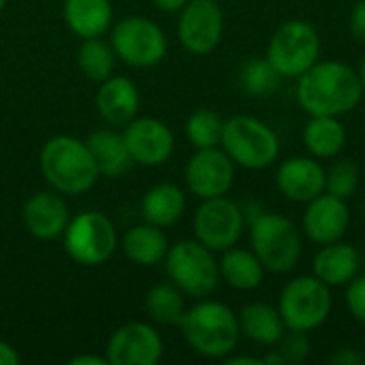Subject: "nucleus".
Wrapping results in <instances>:
<instances>
[{"mask_svg":"<svg viewBox=\"0 0 365 365\" xmlns=\"http://www.w3.org/2000/svg\"><path fill=\"white\" fill-rule=\"evenodd\" d=\"M364 98L359 75L340 60H319L297 83V103L308 115L340 118L353 111Z\"/></svg>","mask_w":365,"mask_h":365,"instance_id":"f257e3e1","label":"nucleus"},{"mask_svg":"<svg viewBox=\"0 0 365 365\" xmlns=\"http://www.w3.org/2000/svg\"><path fill=\"white\" fill-rule=\"evenodd\" d=\"M38 169L51 190L68 197L86 195L101 178L86 141L73 135L49 137L41 148Z\"/></svg>","mask_w":365,"mask_h":365,"instance_id":"f03ea898","label":"nucleus"},{"mask_svg":"<svg viewBox=\"0 0 365 365\" xmlns=\"http://www.w3.org/2000/svg\"><path fill=\"white\" fill-rule=\"evenodd\" d=\"M178 327L188 346L197 355L207 359L222 361L225 357L235 353L242 338L237 314L229 306L207 297L186 308Z\"/></svg>","mask_w":365,"mask_h":365,"instance_id":"7ed1b4c3","label":"nucleus"},{"mask_svg":"<svg viewBox=\"0 0 365 365\" xmlns=\"http://www.w3.org/2000/svg\"><path fill=\"white\" fill-rule=\"evenodd\" d=\"M250 246L265 272L289 274L302 257L299 227L274 212H259L250 218Z\"/></svg>","mask_w":365,"mask_h":365,"instance_id":"20e7f679","label":"nucleus"},{"mask_svg":"<svg viewBox=\"0 0 365 365\" xmlns=\"http://www.w3.org/2000/svg\"><path fill=\"white\" fill-rule=\"evenodd\" d=\"M220 148L235 163V167L248 171L267 169L280 156L276 130L255 115H233L225 120Z\"/></svg>","mask_w":365,"mask_h":365,"instance_id":"39448f33","label":"nucleus"},{"mask_svg":"<svg viewBox=\"0 0 365 365\" xmlns=\"http://www.w3.org/2000/svg\"><path fill=\"white\" fill-rule=\"evenodd\" d=\"M216 252L197 240H182L169 246L165 257V272L186 297H210L220 284V269Z\"/></svg>","mask_w":365,"mask_h":365,"instance_id":"423d86ee","label":"nucleus"},{"mask_svg":"<svg viewBox=\"0 0 365 365\" xmlns=\"http://www.w3.org/2000/svg\"><path fill=\"white\" fill-rule=\"evenodd\" d=\"M62 244L64 252L75 263L98 267L115 255L120 237L109 216L96 210H86L71 216L62 233Z\"/></svg>","mask_w":365,"mask_h":365,"instance_id":"0eeeda50","label":"nucleus"},{"mask_svg":"<svg viewBox=\"0 0 365 365\" xmlns=\"http://www.w3.org/2000/svg\"><path fill=\"white\" fill-rule=\"evenodd\" d=\"M334 297L331 287H327L317 276H299L287 282L278 297V312L284 327L291 331H314L331 314Z\"/></svg>","mask_w":365,"mask_h":365,"instance_id":"6e6552de","label":"nucleus"},{"mask_svg":"<svg viewBox=\"0 0 365 365\" xmlns=\"http://www.w3.org/2000/svg\"><path fill=\"white\" fill-rule=\"evenodd\" d=\"M109 43L120 62L133 68H152L167 56L165 30L145 15H126L111 26Z\"/></svg>","mask_w":365,"mask_h":365,"instance_id":"1a4fd4ad","label":"nucleus"},{"mask_svg":"<svg viewBox=\"0 0 365 365\" xmlns=\"http://www.w3.org/2000/svg\"><path fill=\"white\" fill-rule=\"evenodd\" d=\"M321 36L310 21H284L269 38L267 60L287 79H299L310 66L319 62Z\"/></svg>","mask_w":365,"mask_h":365,"instance_id":"9d476101","label":"nucleus"},{"mask_svg":"<svg viewBox=\"0 0 365 365\" xmlns=\"http://www.w3.org/2000/svg\"><path fill=\"white\" fill-rule=\"evenodd\" d=\"M246 227L244 210L225 197L203 199L192 216L195 240L207 246L214 252H225L240 244Z\"/></svg>","mask_w":365,"mask_h":365,"instance_id":"9b49d317","label":"nucleus"},{"mask_svg":"<svg viewBox=\"0 0 365 365\" xmlns=\"http://www.w3.org/2000/svg\"><path fill=\"white\" fill-rule=\"evenodd\" d=\"M178 15V38L188 53L207 56L220 45L225 13L218 0H188Z\"/></svg>","mask_w":365,"mask_h":365,"instance_id":"f8f14e48","label":"nucleus"},{"mask_svg":"<svg viewBox=\"0 0 365 365\" xmlns=\"http://www.w3.org/2000/svg\"><path fill=\"white\" fill-rule=\"evenodd\" d=\"M165 355L163 336L154 325L130 321L120 325L107 340L105 359L109 365H156Z\"/></svg>","mask_w":365,"mask_h":365,"instance_id":"ddd939ff","label":"nucleus"},{"mask_svg":"<svg viewBox=\"0 0 365 365\" xmlns=\"http://www.w3.org/2000/svg\"><path fill=\"white\" fill-rule=\"evenodd\" d=\"M184 182L201 201L225 197L235 182V163L220 145L197 150L184 167Z\"/></svg>","mask_w":365,"mask_h":365,"instance_id":"4468645a","label":"nucleus"},{"mask_svg":"<svg viewBox=\"0 0 365 365\" xmlns=\"http://www.w3.org/2000/svg\"><path fill=\"white\" fill-rule=\"evenodd\" d=\"M128 156L141 167H160L175 152L173 130L158 118L137 115L122 130Z\"/></svg>","mask_w":365,"mask_h":365,"instance_id":"2eb2a0df","label":"nucleus"},{"mask_svg":"<svg viewBox=\"0 0 365 365\" xmlns=\"http://www.w3.org/2000/svg\"><path fill=\"white\" fill-rule=\"evenodd\" d=\"M302 227L310 242L319 246L334 244L346 235L351 227V210L344 199L323 192L306 203Z\"/></svg>","mask_w":365,"mask_h":365,"instance_id":"dca6fc26","label":"nucleus"},{"mask_svg":"<svg viewBox=\"0 0 365 365\" xmlns=\"http://www.w3.org/2000/svg\"><path fill=\"white\" fill-rule=\"evenodd\" d=\"M21 220L26 231L43 242H51L62 237L68 220L71 210L64 201V195L56 190H38L30 195L21 207Z\"/></svg>","mask_w":365,"mask_h":365,"instance_id":"f3484780","label":"nucleus"},{"mask_svg":"<svg viewBox=\"0 0 365 365\" xmlns=\"http://www.w3.org/2000/svg\"><path fill=\"white\" fill-rule=\"evenodd\" d=\"M276 186L293 203H308L325 192V167L314 156L287 158L276 173Z\"/></svg>","mask_w":365,"mask_h":365,"instance_id":"a211bd4d","label":"nucleus"},{"mask_svg":"<svg viewBox=\"0 0 365 365\" xmlns=\"http://www.w3.org/2000/svg\"><path fill=\"white\" fill-rule=\"evenodd\" d=\"M96 113L109 126H126L133 118L139 115L141 94L133 79L124 75H111L98 83L96 90Z\"/></svg>","mask_w":365,"mask_h":365,"instance_id":"6ab92c4d","label":"nucleus"},{"mask_svg":"<svg viewBox=\"0 0 365 365\" xmlns=\"http://www.w3.org/2000/svg\"><path fill=\"white\" fill-rule=\"evenodd\" d=\"M314 276L323 280L327 287H346L361 269V252L342 240L334 244H325L312 263Z\"/></svg>","mask_w":365,"mask_h":365,"instance_id":"aec40b11","label":"nucleus"},{"mask_svg":"<svg viewBox=\"0 0 365 365\" xmlns=\"http://www.w3.org/2000/svg\"><path fill=\"white\" fill-rule=\"evenodd\" d=\"M186 192L173 182H158L141 197V218L160 229L178 225L186 214Z\"/></svg>","mask_w":365,"mask_h":365,"instance_id":"412c9836","label":"nucleus"},{"mask_svg":"<svg viewBox=\"0 0 365 365\" xmlns=\"http://www.w3.org/2000/svg\"><path fill=\"white\" fill-rule=\"evenodd\" d=\"M62 19L77 38L105 36L113 26L111 0H64Z\"/></svg>","mask_w":365,"mask_h":365,"instance_id":"4be33fe9","label":"nucleus"},{"mask_svg":"<svg viewBox=\"0 0 365 365\" xmlns=\"http://www.w3.org/2000/svg\"><path fill=\"white\" fill-rule=\"evenodd\" d=\"M120 246L130 263L139 267H154L165 261L169 250V240L165 235V229L154 227L150 222H141L126 229Z\"/></svg>","mask_w":365,"mask_h":365,"instance_id":"5701e85b","label":"nucleus"},{"mask_svg":"<svg viewBox=\"0 0 365 365\" xmlns=\"http://www.w3.org/2000/svg\"><path fill=\"white\" fill-rule=\"evenodd\" d=\"M83 141L98 167L101 178H120L133 165L122 133H118L109 126L92 130Z\"/></svg>","mask_w":365,"mask_h":365,"instance_id":"b1692460","label":"nucleus"},{"mask_svg":"<svg viewBox=\"0 0 365 365\" xmlns=\"http://www.w3.org/2000/svg\"><path fill=\"white\" fill-rule=\"evenodd\" d=\"M237 321H240L242 336L259 346H276L287 329L278 308L263 302L246 304L240 310Z\"/></svg>","mask_w":365,"mask_h":365,"instance_id":"393cba45","label":"nucleus"},{"mask_svg":"<svg viewBox=\"0 0 365 365\" xmlns=\"http://www.w3.org/2000/svg\"><path fill=\"white\" fill-rule=\"evenodd\" d=\"M218 269H220V280L235 291H255L261 287L265 276V267L259 261V257L252 250L237 248V246L222 252L218 261Z\"/></svg>","mask_w":365,"mask_h":365,"instance_id":"a878e982","label":"nucleus"},{"mask_svg":"<svg viewBox=\"0 0 365 365\" xmlns=\"http://www.w3.org/2000/svg\"><path fill=\"white\" fill-rule=\"evenodd\" d=\"M304 145L314 158H336L346 145V128L340 118L310 115L304 128Z\"/></svg>","mask_w":365,"mask_h":365,"instance_id":"bb28decb","label":"nucleus"},{"mask_svg":"<svg viewBox=\"0 0 365 365\" xmlns=\"http://www.w3.org/2000/svg\"><path fill=\"white\" fill-rule=\"evenodd\" d=\"M143 306L154 323L165 327H178L186 312V295L173 282H160L145 293Z\"/></svg>","mask_w":365,"mask_h":365,"instance_id":"cd10ccee","label":"nucleus"},{"mask_svg":"<svg viewBox=\"0 0 365 365\" xmlns=\"http://www.w3.org/2000/svg\"><path fill=\"white\" fill-rule=\"evenodd\" d=\"M115 64L118 56L109 41H105L103 36L81 38L77 49V66L81 75H86L90 81H105L115 73Z\"/></svg>","mask_w":365,"mask_h":365,"instance_id":"c85d7f7f","label":"nucleus"},{"mask_svg":"<svg viewBox=\"0 0 365 365\" xmlns=\"http://www.w3.org/2000/svg\"><path fill=\"white\" fill-rule=\"evenodd\" d=\"M282 81V75L276 66L265 58H250L240 68V86L252 98H267L272 96Z\"/></svg>","mask_w":365,"mask_h":365,"instance_id":"c756f323","label":"nucleus"},{"mask_svg":"<svg viewBox=\"0 0 365 365\" xmlns=\"http://www.w3.org/2000/svg\"><path fill=\"white\" fill-rule=\"evenodd\" d=\"M222 128H225V120L218 111L214 109H197L188 115L184 133L188 143L195 150H203V148H216L222 141Z\"/></svg>","mask_w":365,"mask_h":365,"instance_id":"7c9ffc66","label":"nucleus"},{"mask_svg":"<svg viewBox=\"0 0 365 365\" xmlns=\"http://www.w3.org/2000/svg\"><path fill=\"white\" fill-rule=\"evenodd\" d=\"M359 186V167L349 160H336L329 169H325V192L340 197V199H351L357 192Z\"/></svg>","mask_w":365,"mask_h":365,"instance_id":"2f4dec72","label":"nucleus"},{"mask_svg":"<svg viewBox=\"0 0 365 365\" xmlns=\"http://www.w3.org/2000/svg\"><path fill=\"white\" fill-rule=\"evenodd\" d=\"M278 353L282 355L284 364H302L310 355V338L306 331H284L280 342L276 344Z\"/></svg>","mask_w":365,"mask_h":365,"instance_id":"473e14b6","label":"nucleus"},{"mask_svg":"<svg viewBox=\"0 0 365 365\" xmlns=\"http://www.w3.org/2000/svg\"><path fill=\"white\" fill-rule=\"evenodd\" d=\"M346 287V308L357 323L365 325V274H357Z\"/></svg>","mask_w":365,"mask_h":365,"instance_id":"72a5a7b5","label":"nucleus"},{"mask_svg":"<svg viewBox=\"0 0 365 365\" xmlns=\"http://www.w3.org/2000/svg\"><path fill=\"white\" fill-rule=\"evenodd\" d=\"M349 28L353 38L365 47V0H357L349 15Z\"/></svg>","mask_w":365,"mask_h":365,"instance_id":"f704fd0d","label":"nucleus"},{"mask_svg":"<svg viewBox=\"0 0 365 365\" xmlns=\"http://www.w3.org/2000/svg\"><path fill=\"white\" fill-rule=\"evenodd\" d=\"M365 361V355H359L351 349H340L329 357V364L334 365H361Z\"/></svg>","mask_w":365,"mask_h":365,"instance_id":"c9c22d12","label":"nucleus"},{"mask_svg":"<svg viewBox=\"0 0 365 365\" xmlns=\"http://www.w3.org/2000/svg\"><path fill=\"white\" fill-rule=\"evenodd\" d=\"M21 361L17 349L4 340H0V365H17Z\"/></svg>","mask_w":365,"mask_h":365,"instance_id":"e433bc0d","label":"nucleus"},{"mask_svg":"<svg viewBox=\"0 0 365 365\" xmlns=\"http://www.w3.org/2000/svg\"><path fill=\"white\" fill-rule=\"evenodd\" d=\"M152 2L163 13H180L188 4V0H152Z\"/></svg>","mask_w":365,"mask_h":365,"instance_id":"4c0bfd02","label":"nucleus"},{"mask_svg":"<svg viewBox=\"0 0 365 365\" xmlns=\"http://www.w3.org/2000/svg\"><path fill=\"white\" fill-rule=\"evenodd\" d=\"M71 365H109L103 355H75L68 359Z\"/></svg>","mask_w":365,"mask_h":365,"instance_id":"58836bf2","label":"nucleus"},{"mask_svg":"<svg viewBox=\"0 0 365 365\" xmlns=\"http://www.w3.org/2000/svg\"><path fill=\"white\" fill-rule=\"evenodd\" d=\"M227 365H263L261 357H250V355H229L222 359Z\"/></svg>","mask_w":365,"mask_h":365,"instance_id":"ea45409f","label":"nucleus"},{"mask_svg":"<svg viewBox=\"0 0 365 365\" xmlns=\"http://www.w3.org/2000/svg\"><path fill=\"white\" fill-rule=\"evenodd\" d=\"M261 361H263V365H287L284 359H282V355L278 353V349H272L267 355L261 357Z\"/></svg>","mask_w":365,"mask_h":365,"instance_id":"a19ab883","label":"nucleus"},{"mask_svg":"<svg viewBox=\"0 0 365 365\" xmlns=\"http://www.w3.org/2000/svg\"><path fill=\"white\" fill-rule=\"evenodd\" d=\"M357 75H359V81H361V88H364V94H365V56L361 58V62H359Z\"/></svg>","mask_w":365,"mask_h":365,"instance_id":"79ce46f5","label":"nucleus"},{"mask_svg":"<svg viewBox=\"0 0 365 365\" xmlns=\"http://www.w3.org/2000/svg\"><path fill=\"white\" fill-rule=\"evenodd\" d=\"M361 265H365V246L364 250H361Z\"/></svg>","mask_w":365,"mask_h":365,"instance_id":"37998d69","label":"nucleus"},{"mask_svg":"<svg viewBox=\"0 0 365 365\" xmlns=\"http://www.w3.org/2000/svg\"><path fill=\"white\" fill-rule=\"evenodd\" d=\"M6 6V0H0V13H2V9Z\"/></svg>","mask_w":365,"mask_h":365,"instance_id":"c03bdc74","label":"nucleus"},{"mask_svg":"<svg viewBox=\"0 0 365 365\" xmlns=\"http://www.w3.org/2000/svg\"><path fill=\"white\" fill-rule=\"evenodd\" d=\"M364 218H365V207H364Z\"/></svg>","mask_w":365,"mask_h":365,"instance_id":"a18cd8bd","label":"nucleus"}]
</instances>
